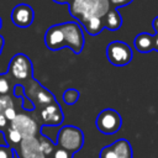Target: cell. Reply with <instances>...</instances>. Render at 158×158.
Instances as JSON below:
<instances>
[{
	"label": "cell",
	"mask_w": 158,
	"mask_h": 158,
	"mask_svg": "<svg viewBox=\"0 0 158 158\" xmlns=\"http://www.w3.org/2000/svg\"><path fill=\"white\" fill-rule=\"evenodd\" d=\"M33 89H35V91L32 93V96L36 99V101H37L38 105L47 106L49 104L56 102L54 95L51 91H48L46 88H43L42 85H40L37 81H36V88H33Z\"/></svg>",
	"instance_id": "14"
},
{
	"label": "cell",
	"mask_w": 158,
	"mask_h": 158,
	"mask_svg": "<svg viewBox=\"0 0 158 158\" xmlns=\"http://www.w3.org/2000/svg\"><path fill=\"white\" fill-rule=\"evenodd\" d=\"M102 23L105 28L110 31H117L122 26V17H121L118 9L111 7L106 12V15L102 17Z\"/></svg>",
	"instance_id": "12"
},
{
	"label": "cell",
	"mask_w": 158,
	"mask_h": 158,
	"mask_svg": "<svg viewBox=\"0 0 158 158\" xmlns=\"http://www.w3.org/2000/svg\"><path fill=\"white\" fill-rule=\"evenodd\" d=\"M52 158H73V153L63 148H56Z\"/></svg>",
	"instance_id": "23"
},
{
	"label": "cell",
	"mask_w": 158,
	"mask_h": 158,
	"mask_svg": "<svg viewBox=\"0 0 158 158\" xmlns=\"http://www.w3.org/2000/svg\"><path fill=\"white\" fill-rule=\"evenodd\" d=\"M62 30H63V35H64V44L65 47H69L75 54L81 53L83 48H84V35H83V30L80 27V25L78 22H63L60 23Z\"/></svg>",
	"instance_id": "3"
},
{
	"label": "cell",
	"mask_w": 158,
	"mask_h": 158,
	"mask_svg": "<svg viewBox=\"0 0 158 158\" xmlns=\"http://www.w3.org/2000/svg\"><path fill=\"white\" fill-rule=\"evenodd\" d=\"M10 127L17 130L22 135V137L36 136L37 128H38L37 127V122L32 117H30V116H27L25 114H17L16 117L11 121V126Z\"/></svg>",
	"instance_id": "8"
},
{
	"label": "cell",
	"mask_w": 158,
	"mask_h": 158,
	"mask_svg": "<svg viewBox=\"0 0 158 158\" xmlns=\"http://www.w3.org/2000/svg\"><path fill=\"white\" fill-rule=\"evenodd\" d=\"M10 90V81L5 74H0V95H7Z\"/></svg>",
	"instance_id": "21"
},
{
	"label": "cell",
	"mask_w": 158,
	"mask_h": 158,
	"mask_svg": "<svg viewBox=\"0 0 158 158\" xmlns=\"http://www.w3.org/2000/svg\"><path fill=\"white\" fill-rule=\"evenodd\" d=\"M111 146L115 149L118 158H132V147L127 139L120 138V139L115 141Z\"/></svg>",
	"instance_id": "15"
},
{
	"label": "cell",
	"mask_w": 158,
	"mask_h": 158,
	"mask_svg": "<svg viewBox=\"0 0 158 158\" xmlns=\"http://www.w3.org/2000/svg\"><path fill=\"white\" fill-rule=\"evenodd\" d=\"M153 51L158 52V33L153 35Z\"/></svg>",
	"instance_id": "27"
},
{
	"label": "cell",
	"mask_w": 158,
	"mask_h": 158,
	"mask_svg": "<svg viewBox=\"0 0 158 158\" xmlns=\"http://www.w3.org/2000/svg\"><path fill=\"white\" fill-rule=\"evenodd\" d=\"M100 158H118L115 149L112 148V146H105L101 151H100Z\"/></svg>",
	"instance_id": "22"
},
{
	"label": "cell",
	"mask_w": 158,
	"mask_h": 158,
	"mask_svg": "<svg viewBox=\"0 0 158 158\" xmlns=\"http://www.w3.org/2000/svg\"><path fill=\"white\" fill-rule=\"evenodd\" d=\"M132 57L133 53L131 47L122 41H112L106 47V58L112 65H127L132 60Z\"/></svg>",
	"instance_id": "4"
},
{
	"label": "cell",
	"mask_w": 158,
	"mask_h": 158,
	"mask_svg": "<svg viewBox=\"0 0 158 158\" xmlns=\"http://www.w3.org/2000/svg\"><path fill=\"white\" fill-rule=\"evenodd\" d=\"M52 1H54L57 4H69L72 0H52Z\"/></svg>",
	"instance_id": "30"
},
{
	"label": "cell",
	"mask_w": 158,
	"mask_h": 158,
	"mask_svg": "<svg viewBox=\"0 0 158 158\" xmlns=\"http://www.w3.org/2000/svg\"><path fill=\"white\" fill-rule=\"evenodd\" d=\"M4 115H5V117H6V120L7 121H12L15 117H16V111H15V109H14V106L12 107H9L7 110H5V112H4Z\"/></svg>",
	"instance_id": "26"
},
{
	"label": "cell",
	"mask_w": 158,
	"mask_h": 158,
	"mask_svg": "<svg viewBox=\"0 0 158 158\" xmlns=\"http://www.w3.org/2000/svg\"><path fill=\"white\" fill-rule=\"evenodd\" d=\"M111 6L115 7V9H120V7H123V6H127L128 4H131L133 0H109Z\"/></svg>",
	"instance_id": "24"
},
{
	"label": "cell",
	"mask_w": 158,
	"mask_h": 158,
	"mask_svg": "<svg viewBox=\"0 0 158 158\" xmlns=\"http://www.w3.org/2000/svg\"><path fill=\"white\" fill-rule=\"evenodd\" d=\"M0 158H12V149L7 146H0Z\"/></svg>",
	"instance_id": "25"
},
{
	"label": "cell",
	"mask_w": 158,
	"mask_h": 158,
	"mask_svg": "<svg viewBox=\"0 0 158 158\" xmlns=\"http://www.w3.org/2000/svg\"><path fill=\"white\" fill-rule=\"evenodd\" d=\"M80 98V93L74 89V88H69L63 93V101L67 105H74Z\"/></svg>",
	"instance_id": "17"
},
{
	"label": "cell",
	"mask_w": 158,
	"mask_h": 158,
	"mask_svg": "<svg viewBox=\"0 0 158 158\" xmlns=\"http://www.w3.org/2000/svg\"><path fill=\"white\" fill-rule=\"evenodd\" d=\"M56 143L59 148L75 153L84 146V133L79 127L72 125L63 126L57 133Z\"/></svg>",
	"instance_id": "2"
},
{
	"label": "cell",
	"mask_w": 158,
	"mask_h": 158,
	"mask_svg": "<svg viewBox=\"0 0 158 158\" xmlns=\"http://www.w3.org/2000/svg\"><path fill=\"white\" fill-rule=\"evenodd\" d=\"M111 7L109 0H72L68 4L69 14L80 25L91 17L102 19Z\"/></svg>",
	"instance_id": "1"
},
{
	"label": "cell",
	"mask_w": 158,
	"mask_h": 158,
	"mask_svg": "<svg viewBox=\"0 0 158 158\" xmlns=\"http://www.w3.org/2000/svg\"><path fill=\"white\" fill-rule=\"evenodd\" d=\"M41 118L43 121L44 125L48 126H58L63 122L64 115L62 111L60 105L56 101L53 104H49L47 106H44L41 110Z\"/></svg>",
	"instance_id": "10"
},
{
	"label": "cell",
	"mask_w": 158,
	"mask_h": 158,
	"mask_svg": "<svg viewBox=\"0 0 158 158\" xmlns=\"http://www.w3.org/2000/svg\"><path fill=\"white\" fill-rule=\"evenodd\" d=\"M81 26L90 36H96L105 28L104 23H102V19H100V17H91V19L86 20L85 22H83Z\"/></svg>",
	"instance_id": "16"
},
{
	"label": "cell",
	"mask_w": 158,
	"mask_h": 158,
	"mask_svg": "<svg viewBox=\"0 0 158 158\" xmlns=\"http://www.w3.org/2000/svg\"><path fill=\"white\" fill-rule=\"evenodd\" d=\"M20 153L22 158H40L42 157V152L40 148V139L36 136L23 137L20 142Z\"/></svg>",
	"instance_id": "11"
},
{
	"label": "cell",
	"mask_w": 158,
	"mask_h": 158,
	"mask_svg": "<svg viewBox=\"0 0 158 158\" xmlns=\"http://www.w3.org/2000/svg\"><path fill=\"white\" fill-rule=\"evenodd\" d=\"M40 148H41V152H42V154L43 156H49V154H52L54 151H56V147H54V144L47 138V137H42L41 139H40Z\"/></svg>",
	"instance_id": "18"
},
{
	"label": "cell",
	"mask_w": 158,
	"mask_h": 158,
	"mask_svg": "<svg viewBox=\"0 0 158 158\" xmlns=\"http://www.w3.org/2000/svg\"><path fill=\"white\" fill-rule=\"evenodd\" d=\"M35 19V11L28 4H19L11 11V21L15 26L26 28L30 27Z\"/></svg>",
	"instance_id": "7"
},
{
	"label": "cell",
	"mask_w": 158,
	"mask_h": 158,
	"mask_svg": "<svg viewBox=\"0 0 158 158\" xmlns=\"http://www.w3.org/2000/svg\"><path fill=\"white\" fill-rule=\"evenodd\" d=\"M1 23H2V22H1V17H0V28H1Z\"/></svg>",
	"instance_id": "32"
},
{
	"label": "cell",
	"mask_w": 158,
	"mask_h": 158,
	"mask_svg": "<svg viewBox=\"0 0 158 158\" xmlns=\"http://www.w3.org/2000/svg\"><path fill=\"white\" fill-rule=\"evenodd\" d=\"M12 106H14L12 99L9 95H0V114H4L5 110Z\"/></svg>",
	"instance_id": "20"
},
{
	"label": "cell",
	"mask_w": 158,
	"mask_h": 158,
	"mask_svg": "<svg viewBox=\"0 0 158 158\" xmlns=\"http://www.w3.org/2000/svg\"><path fill=\"white\" fill-rule=\"evenodd\" d=\"M7 138H9V141L11 142V143H14V144H17V143H20L21 141H22V135L17 131V130H15V128H9L7 130Z\"/></svg>",
	"instance_id": "19"
},
{
	"label": "cell",
	"mask_w": 158,
	"mask_h": 158,
	"mask_svg": "<svg viewBox=\"0 0 158 158\" xmlns=\"http://www.w3.org/2000/svg\"><path fill=\"white\" fill-rule=\"evenodd\" d=\"M9 73L19 80H25L31 78L32 75V62L31 59L23 54V53H17L15 54L9 64Z\"/></svg>",
	"instance_id": "6"
},
{
	"label": "cell",
	"mask_w": 158,
	"mask_h": 158,
	"mask_svg": "<svg viewBox=\"0 0 158 158\" xmlns=\"http://www.w3.org/2000/svg\"><path fill=\"white\" fill-rule=\"evenodd\" d=\"M133 44L138 52L148 53L153 51V35H149L147 32H141L135 37Z\"/></svg>",
	"instance_id": "13"
},
{
	"label": "cell",
	"mask_w": 158,
	"mask_h": 158,
	"mask_svg": "<svg viewBox=\"0 0 158 158\" xmlns=\"http://www.w3.org/2000/svg\"><path fill=\"white\" fill-rule=\"evenodd\" d=\"M44 43L46 47L51 51H59L65 47L64 44V35L60 23L53 25L47 28L44 33Z\"/></svg>",
	"instance_id": "9"
},
{
	"label": "cell",
	"mask_w": 158,
	"mask_h": 158,
	"mask_svg": "<svg viewBox=\"0 0 158 158\" xmlns=\"http://www.w3.org/2000/svg\"><path fill=\"white\" fill-rule=\"evenodd\" d=\"M152 26H153V28H154V33H158V16L153 19Z\"/></svg>",
	"instance_id": "29"
},
{
	"label": "cell",
	"mask_w": 158,
	"mask_h": 158,
	"mask_svg": "<svg viewBox=\"0 0 158 158\" xmlns=\"http://www.w3.org/2000/svg\"><path fill=\"white\" fill-rule=\"evenodd\" d=\"M40 158H47V157H46V156H42V157H40Z\"/></svg>",
	"instance_id": "33"
},
{
	"label": "cell",
	"mask_w": 158,
	"mask_h": 158,
	"mask_svg": "<svg viewBox=\"0 0 158 158\" xmlns=\"http://www.w3.org/2000/svg\"><path fill=\"white\" fill-rule=\"evenodd\" d=\"M122 125L121 115L114 109H104L99 112L95 120L96 128L104 135H114L116 133Z\"/></svg>",
	"instance_id": "5"
},
{
	"label": "cell",
	"mask_w": 158,
	"mask_h": 158,
	"mask_svg": "<svg viewBox=\"0 0 158 158\" xmlns=\"http://www.w3.org/2000/svg\"><path fill=\"white\" fill-rule=\"evenodd\" d=\"M2 46H4V38L0 36V53H1V48H2Z\"/></svg>",
	"instance_id": "31"
},
{
	"label": "cell",
	"mask_w": 158,
	"mask_h": 158,
	"mask_svg": "<svg viewBox=\"0 0 158 158\" xmlns=\"http://www.w3.org/2000/svg\"><path fill=\"white\" fill-rule=\"evenodd\" d=\"M6 123H7V120H6L5 115L4 114H0V127H5Z\"/></svg>",
	"instance_id": "28"
}]
</instances>
